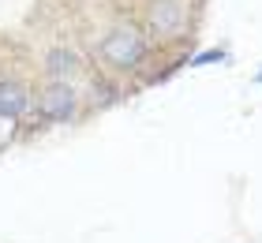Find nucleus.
<instances>
[{
    "label": "nucleus",
    "mask_w": 262,
    "mask_h": 243,
    "mask_svg": "<svg viewBox=\"0 0 262 243\" xmlns=\"http://www.w3.org/2000/svg\"><path fill=\"white\" fill-rule=\"evenodd\" d=\"M79 108V97H75V86L71 82H49L41 90V101H38V113L45 120H56V124H68Z\"/></svg>",
    "instance_id": "f03ea898"
},
{
    "label": "nucleus",
    "mask_w": 262,
    "mask_h": 243,
    "mask_svg": "<svg viewBox=\"0 0 262 243\" xmlns=\"http://www.w3.org/2000/svg\"><path fill=\"white\" fill-rule=\"evenodd\" d=\"M146 23L154 34H180L187 27V11L180 0H154L146 11Z\"/></svg>",
    "instance_id": "7ed1b4c3"
},
{
    "label": "nucleus",
    "mask_w": 262,
    "mask_h": 243,
    "mask_svg": "<svg viewBox=\"0 0 262 243\" xmlns=\"http://www.w3.org/2000/svg\"><path fill=\"white\" fill-rule=\"evenodd\" d=\"M101 56L109 60L113 68H120V71H127V68H135L142 56H146V34H142L139 27H116V30H109V38L101 41Z\"/></svg>",
    "instance_id": "f257e3e1"
},
{
    "label": "nucleus",
    "mask_w": 262,
    "mask_h": 243,
    "mask_svg": "<svg viewBox=\"0 0 262 243\" xmlns=\"http://www.w3.org/2000/svg\"><path fill=\"white\" fill-rule=\"evenodd\" d=\"M27 105H30V94L23 90L19 82L0 79V116L4 120H19L23 113H27Z\"/></svg>",
    "instance_id": "39448f33"
},
{
    "label": "nucleus",
    "mask_w": 262,
    "mask_h": 243,
    "mask_svg": "<svg viewBox=\"0 0 262 243\" xmlns=\"http://www.w3.org/2000/svg\"><path fill=\"white\" fill-rule=\"evenodd\" d=\"M41 68H45V75H49V82H71V75L79 71V56L71 53L68 45H53L49 53H45Z\"/></svg>",
    "instance_id": "20e7f679"
}]
</instances>
